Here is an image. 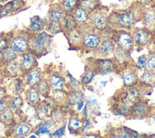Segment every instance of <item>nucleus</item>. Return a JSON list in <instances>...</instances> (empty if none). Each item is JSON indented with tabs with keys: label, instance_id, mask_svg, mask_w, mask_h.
I'll return each mask as SVG.
<instances>
[{
	"label": "nucleus",
	"instance_id": "obj_1",
	"mask_svg": "<svg viewBox=\"0 0 155 138\" xmlns=\"http://www.w3.org/2000/svg\"><path fill=\"white\" fill-rule=\"evenodd\" d=\"M145 7L140 3H134L122 12H112L109 13L108 25L114 30L124 29L131 31L137 22L140 21Z\"/></svg>",
	"mask_w": 155,
	"mask_h": 138
},
{
	"label": "nucleus",
	"instance_id": "obj_2",
	"mask_svg": "<svg viewBox=\"0 0 155 138\" xmlns=\"http://www.w3.org/2000/svg\"><path fill=\"white\" fill-rule=\"evenodd\" d=\"M78 29L81 34L82 48L87 50L94 51L103 38L101 35L102 32L95 30L88 22L79 25Z\"/></svg>",
	"mask_w": 155,
	"mask_h": 138
},
{
	"label": "nucleus",
	"instance_id": "obj_3",
	"mask_svg": "<svg viewBox=\"0 0 155 138\" xmlns=\"http://www.w3.org/2000/svg\"><path fill=\"white\" fill-rule=\"evenodd\" d=\"M51 35L45 30L35 34L30 35L29 50L33 52L36 57L46 53L51 42Z\"/></svg>",
	"mask_w": 155,
	"mask_h": 138
},
{
	"label": "nucleus",
	"instance_id": "obj_4",
	"mask_svg": "<svg viewBox=\"0 0 155 138\" xmlns=\"http://www.w3.org/2000/svg\"><path fill=\"white\" fill-rule=\"evenodd\" d=\"M109 9L101 5L89 13L88 23L95 30L102 32L108 26Z\"/></svg>",
	"mask_w": 155,
	"mask_h": 138
},
{
	"label": "nucleus",
	"instance_id": "obj_5",
	"mask_svg": "<svg viewBox=\"0 0 155 138\" xmlns=\"http://www.w3.org/2000/svg\"><path fill=\"white\" fill-rule=\"evenodd\" d=\"M111 38L114 41L117 48L129 54H131L134 50V45L131 31L124 29H114Z\"/></svg>",
	"mask_w": 155,
	"mask_h": 138
},
{
	"label": "nucleus",
	"instance_id": "obj_6",
	"mask_svg": "<svg viewBox=\"0 0 155 138\" xmlns=\"http://www.w3.org/2000/svg\"><path fill=\"white\" fill-rule=\"evenodd\" d=\"M95 74L104 75L117 71V65L113 58H98L91 63L90 66Z\"/></svg>",
	"mask_w": 155,
	"mask_h": 138
},
{
	"label": "nucleus",
	"instance_id": "obj_7",
	"mask_svg": "<svg viewBox=\"0 0 155 138\" xmlns=\"http://www.w3.org/2000/svg\"><path fill=\"white\" fill-rule=\"evenodd\" d=\"M30 34L27 32H19L10 37V45L19 55L29 50Z\"/></svg>",
	"mask_w": 155,
	"mask_h": 138
},
{
	"label": "nucleus",
	"instance_id": "obj_8",
	"mask_svg": "<svg viewBox=\"0 0 155 138\" xmlns=\"http://www.w3.org/2000/svg\"><path fill=\"white\" fill-rule=\"evenodd\" d=\"M134 47L140 50L150 43L153 33L145 27H134L131 31Z\"/></svg>",
	"mask_w": 155,
	"mask_h": 138
},
{
	"label": "nucleus",
	"instance_id": "obj_9",
	"mask_svg": "<svg viewBox=\"0 0 155 138\" xmlns=\"http://www.w3.org/2000/svg\"><path fill=\"white\" fill-rule=\"evenodd\" d=\"M116 46L112 38H102L97 48L94 50L99 58H108L113 55Z\"/></svg>",
	"mask_w": 155,
	"mask_h": 138
},
{
	"label": "nucleus",
	"instance_id": "obj_10",
	"mask_svg": "<svg viewBox=\"0 0 155 138\" xmlns=\"http://www.w3.org/2000/svg\"><path fill=\"white\" fill-rule=\"evenodd\" d=\"M148 111L149 106L148 103L139 100L131 105L126 116H131L133 118H143L148 114Z\"/></svg>",
	"mask_w": 155,
	"mask_h": 138
},
{
	"label": "nucleus",
	"instance_id": "obj_11",
	"mask_svg": "<svg viewBox=\"0 0 155 138\" xmlns=\"http://www.w3.org/2000/svg\"><path fill=\"white\" fill-rule=\"evenodd\" d=\"M137 69L135 66L132 67H126L121 72V78L124 87L130 88L136 86L139 83Z\"/></svg>",
	"mask_w": 155,
	"mask_h": 138
},
{
	"label": "nucleus",
	"instance_id": "obj_12",
	"mask_svg": "<svg viewBox=\"0 0 155 138\" xmlns=\"http://www.w3.org/2000/svg\"><path fill=\"white\" fill-rule=\"evenodd\" d=\"M140 21L143 27L155 33V9L152 7H144Z\"/></svg>",
	"mask_w": 155,
	"mask_h": 138
},
{
	"label": "nucleus",
	"instance_id": "obj_13",
	"mask_svg": "<svg viewBox=\"0 0 155 138\" xmlns=\"http://www.w3.org/2000/svg\"><path fill=\"white\" fill-rule=\"evenodd\" d=\"M20 56L21 57L20 58L21 67L24 74L36 67L38 64L36 55L33 52L28 50Z\"/></svg>",
	"mask_w": 155,
	"mask_h": 138
},
{
	"label": "nucleus",
	"instance_id": "obj_14",
	"mask_svg": "<svg viewBox=\"0 0 155 138\" xmlns=\"http://www.w3.org/2000/svg\"><path fill=\"white\" fill-rule=\"evenodd\" d=\"M19 57L15 60L4 63L3 71L4 75L9 77H16L20 76L22 74H24L21 69L20 58H19Z\"/></svg>",
	"mask_w": 155,
	"mask_h": 138
},
{
	"label": "nucleus",
	"instance_id": "obj_15",
	"mask_svg": "<svg viewBox=\"0 0 155 138\" xmlns=\"http://www.w3.org/2000/svg\"><path fill=\"white\" fill-rule=\"evenodd\" d=\"M24 5L22 0H10L2 4L0 13V18L6 16L10 14L16 13L21 10Z\"/></svg>",
	"mask_w": 155,
	"mask_h": 138
},
{
	"label": "nucleus",
	"instance_id": "obj_16",
	"mask_svg": "<svg viewBox=\"0 0 155 138\" xmlns=\"http://www.w3.org/2000/svg\"><path fill=\"white\" fill-rule=\"evenodd\" d=\"M47 21L39 16H33L27 28V32L30 34H35L45 30Z\"/></svg>",
	"mask_w": 155,
	"mask_h": 138
},
{
	"label": "nucleus",
	"instance_id": "obj_17",
	"mask_svg": "<svg viewBox=\"0 0 155 138\" xmlns=\"http://www.w3.org/2000/svg\"><path fill=\"white\" fill-rule=\"evenodd\" d=\"M66 13L59 4L51 5L48 12V21L60 22Z\"/></svg>",
	"mask_w": 155,
	"mask_h": 138
},
{
	"label": "nucleus",
	"instance_id": "obj_18",
	"mask_svg": "<svg viewBox=\"0 0 155 138\" xmlns=\"http://www.w3.org/2000/svg\"><path fill=\"white\" fill-rule=\"evenodd\" d=\"M60 24L62 30L64 33L74 30L79 26L71 13H66L60 22Z\"/></svg>",
	"mask_w": 155,
	"mask_h": 138
},
{
	"label": "nucleus",
	"instance_id": "obj_19",
	"mask_svg": "<svg viewBox=\"0 0 155 138\" xmlns=\"http://www.w3.org/2000/svg\"><path fill=\"white\" fill-rule=\"evenodd\" d=\"M25 74V83L29 86L36 87L42 78V72L37 67H35Z\"/></svg>",
	"mask_w": 155,
	"mask_h": 138
},
{
	"label": "nucleus",
	"instance_id": "obj_20",
	"mask_svg": "<svg viewBox=\"0 0 155 138\" xmlns=\"http://www.w3.org/2000/svg\"><path fill=\"white\" fill-rule=\"evenodd\" d=\"M51 89H65L66 82L65 78L58 72L51 74L47 78Z\"/></svg>",
	"mask_w": 155,
	"mask_h": 138
},
{
	"label": "nucleus",
	"instance_id": "obj_21",
	"mask_svg": "<svg viewBox=\"0 0 155 138\" xmlns=\"http://www.w3.org/2000/svg\"><path fill=\"white\" fill-rule=\"evenodd\" d=\"M41 96L36 87L29 86L25 91L26 100L30 105L34 107L41 103Z\"/></svg>",
	"mask_w": 155,
	"mask_h": 138
},
{
	"label": "nucleus",
	"instance_id": "obj_22",
	"mask_svg": "<svg viewBox=\"0 0 155 138\" xmlns=\"http://www.w3.org/2000/svg\"><path fill=\"white\" fill-rule=\"evenodd\" d=\"M70 46L74 48H82L81 34L78 27L74 30L65 33Z\"/></svg>",
	"mask_w": 155,
	"mask_h": 138
},
{
	"label": "nucleus",
	"instance_id": "obj_23",
	"mask_svg": "<svg viewBox=\"0 0 155 138\" xmlns=\"http://www.w3.org/2000/svg\"><path fill=\"white\" fill-rule=\"evenodd\" d=\"M85 126V120L78 116H71L68 121V128L70 132L75 134L81 130H83Z\"/></svg>",
	"mask_w": 155,
	"mask_h": 138
},
{
	"label": "nucleus",
	"instance_id": "obj_24",
	"mask_svg": "<svg viewBox=\"0 0 155 138\" xmlns=\"http://www.w3.org/2000/svg\"><path fill=\"white\" fill-rule=\"evenodd\" d=\"M138 84L143 88H153L155 86V72L144 71L139 78Z\"/></svg>",
	"mask_w": 155,
	"mask_h": 138
},
{
	"label": "nucleus",
	"instance_id": "obj_25",
	"mask_svg": "<svg viewBox=\"0 0 155 138\" xmlns=\"http://www.w3.org/2000/svg\"><path fill=\"white\" fill-rule=\"evenodd\" d=\"M72 15L76 22L79 25H82L88 22L89 12L80 6L77 7L72 12Z\"/></svg>",
	"mask_w": 155,
	"mask_h": 138
},
{
	"label": "nucleus",
	"instance_id": "obj_26",
	"mask_svg": "<svg viewBox=\"0 0 155 138\" xmlns=\"http://www.w3.org/2000/svg\"><path fill=\"white\" fill-rule=\"evenodd\" d=\"M51 97L54 100L57 105H62L67 102V92L64 89H53L51 91Z\"/></svg>",
	"mask_w": 155,
	"mask_h": 138
},
{
	"label": "nucleus",
	"instance_id": "obj_27",
	"mask_svg": "<svg viewBox=\"0 0 155 138\" xmlns=\"http://www.w3.org/2000/svg\"><path fill=\"white\" fill-rule=\"evenodd\" d=\"M31 126L25 123H19L13 129V134L17 137H24L31 131Z\"/></svg>",
	"mask_w": 155,
	"mask_h": 138
},
{
	"label": "nucleus",
	"instance_id": "obj_28",
	"mask_svg": "<svg viewBox=\"0 0 155 138\" xmlns=\"http://www.w3.org/2000/svg\"><path fill=\"white\" fill-rule=\"evenodd\" d=\"M36 118L42 121L47 120L50 117L49 109L41 102L40 104L35 107Z\"/></svg>",
	"mask_w": 155,
	"mask_h": 138
},
{
	"label": "nucleus",
	"instance_id": "obj_29",
	"mask_svg": "<svg viewBox=\"0 0 155 138\" xmlns=\"http://www.w3.org/2000/svg\"><path fill=\"white\" fill-rule=\"evenodd\" d=\"M36 88L41 95L45 98H47L50 96L51 88L47 78H42L41 81L36 86Z\"/></svg>",
	"mask_w": 155,
	"mask_h": 138
},
{
	"label": "nucleus",
	"instance_id": "obj_30",
	"mask_svg": "<svg viewBox=\"0 0 155 138\" xmlns=\"http://www.w3.org/2000/svg\"><path fill=\"white\" fill-rule=\"evenodd\" d=\"M79 89H72L67 92V103L71 106L77 105L81 100V93Z\"/></svg>",
	"mask_w": 155,
	"mask_h": 138
},
{
	"label": "nucleus",
	"instance_id": "obj_31",
	"mask_svg": "<svg viewBox=\"0 0 155 138\" xmlns=\"http://www.w3.org/2000/svg\"><path fill=\"white\" fill-rule=\"evenodd\" d=\"M19 55H19L15 50H13L11 47L9 46L8 48H7L5 50L0 53V60L5 63L16 59Z\"/></svg>",
	"mask_w": 155,
	"mask_h": 138
},
{
	"label": "nucleus",
	"instance_id": "obj_32",
	"mask_svg": "<svg viewBox=\"0 0 155 138\" xmlns=\"http://www.w3.org/2000/svg\"><path fill=\"white\" fill-rule=\"evenodd\" d=\"M101 5L102 4L99 0H80L79 6L89 13Z\"/></svg>",
	"mask_w": 155,
	"mask_h": 138
},
{
	"label": "nucleus",
	"instance_id": "obj_33",
	"mask_svg": "<svg viewBox=\"0 0 155 138\" xmlns=\"http://www.w3.org/2000/svg\"><path fill=\"white\" fill-rule=\"evenodd\" d=\"M24 105V99L19 95L13 96L8 100V108L14 111H19Z\"/></svg>",
	"mask_w": 155,
	"mask_h": 138
},
{
	"label": "nucleus",
	"instance_id": "obj_34",
	"mask_svg": "<svg viewBox=\"0 0 155 138\" xmlns=\"http://www.w3.org/2000/svg\"><path fill=\"white\" fill-rule=\"evenodd\" d=\"M50 117L51 120L54 123H60L65 119V112L58 106H56L50 111Z\"/></svg>",
	"mask_w": 155,
	"mask_h": 138
},
{
	"label": "nucleus",
	"instance_id": "obj_35",
	"mask_svg": "<svg viewBox=\"0 0 155 138\" xmlns=\"http://www.w3.org/2000/svg\"><path fill=\"white\" fill-rule=\"evenodd\" d=\"M80 0H61L59 4L65 13H71L77 7L79 6Z\"/></svg>",
	"mask_w": 155,
	"mask_h": 138
},
{
	"label": "nucleus",
	"instance_id": "obj_36",
	"mask_svg": "<svg viewBox=\"0 0 155 138\" xmlns=\"http://www.w3.org/2000/svg\"><path fill=\"white\" fill-rule=\"evenodd\" d=\"M95 75L96 74L93 70L90 67L87 66L85 67L84 73L82 74L81 77L80 85L84 86L90 84L92 81V80Z\"/></svg>",
	"mask_w": 155,
	"mask_h": 138
},
{
	"label": "nucleus",
	"instance_id": "obj_37",
	"mask_svg": "<svg viewBox=\"0 0 155 138\" xmlns=\"http://www.w3.org/2000/svg\"><path fill=\"white\" fill-rule=\"evenodd\" d=\"M114 131L115 133L112 134L113 136L111 137H133L135 136H134V131L125 126L117 128Z\"/></svg>",
	"mask_w": 155,
	"mask_h": 138
},
{
	"label": "nucleus",
	"instance_id": "obj_38",
	"mask_svg": "<svg viewBox=\"0 0 155 138\" xmlns=\"http://www.w3.org/2000/svg\"><path fill=\"white\" fill-rule=\"evenodd\" d=\"M44 122L38 125V128L35 131V134L39 136L41 134H50L51 133L50 127L54 123L51 120H44Z\"/></svg>",
	"mask_w": 155,
	"mask_h": 138
},
{
	"label": "nucleus",
	"instance_id": "obj_39",
	"mask_svg": "<svg viewBox=\"0 0 155 138\" xmlns=\"http://www.w3.org/2000/svg\"><path fill=\"white\" fill-rule=\"evenodd\" d=\"M45 30L51 35H55L61 32H62L60 22H52L50 21H47L45 27Z\"/></svg>",
	"mask_w": 155,
	"mask_h": 138
},
{
	"label": "nucleus",
	"instance_id": "obj_40",
	"mask_svg": "<svg viewBox=\"0 0 155 138\" xmlns=\"http://www.w3.org/2000/svg\"><path fill=\"white\" fill-rule=\"evenodd\" d=\"M144 71L155 72V53H152L147 58Z\"/></svg>",
	"mask_w": 155,
	"mask_h": 138
},
{
	"label": "nucleus",
	"instance_id": "obj_41",
	"mask_svg": "<svg viewBox=\"0 0 155 138\" xmlns=\"http://www.w3.org/2000/svg\"><path fill=\"white\" fill-rule=\"evenodd\" d=\"M13 111L8 108L0 113V120L4 123L10 122L13 119Z\"/></svg>",
	"mask_w": 155,
	"mask_h": 138
},
{
	"label": "nucleus",
	"instance_id": "obj_42",
	"mask_svg": "<svg viewBox=\"0 0 155 138\" xmlns=\"http://www.w3.org/2000/svg\"><path fill=\"white\" fill-rule=\"evenodd\" d=\"M24 83L23 80L19 78H16L14 80L13 83V91L14 93L17 95H19L23 90Z\"/></svg>",
	"mask_w": 155,
	"mask_h": 138
},
{
	"label": "nucleus",
	"instance_id": "obj_43",
	"mask_svg": "<svg viewBox=\"0 0 155 138\" xmlns=\"http://www.w3.org/2000/svg\"><path fill=\"white\" fill-rule=\"evenodd\" d=\"M10 38L5 35L0 36V53L9 47Z\"/></svg>",
	"mask_w": 155,
	"mask_h": 138
},
{
	"label": "nucleus",
	"instance_id": "obj_44",
	"mask_svg": "<svg viewBox=\"0 0 155 138\" xmlns=\"http://www.w3.org/2000/svg\"><path fill=\"white\" fill-rule=\"evenodd\" d=\"M147 55L143 54L140 55L138 59H137V63L135 64V67L137 69V70H141L142 69L144 68L146 62H147Z\"/></svg>",
	"mask_w": 155,
	"mask_h": 138
},
{
	"label": "nucleus",
	"instance_id": "obj_45",
	"mask_svg": "<svg viewBox=\"0 0 155 138\" xmlns=\"http://www.w3.org/2000/svg\"><path fill=\"white\" fill-rule=\"evenodd\" d=\"M8 108V100L0 99V113Z\"/></svg>",
	"mask_w": 155,
	"mask_h": 138
},
{
	"label": "nucleus",
	"instance_id": "obj_46",
	"mask_svg": "<svg viewBox=\"0 0 155 138\" xmlns=\"http://www.w3.org/2000/svg\"><path fill=\"white\" fill-rule=\"evenodd\" d=\"M65 125H64L63 126H62L60 128L54 131L52 133V136H56V137L62 136L64 134V133L65 131Z\"/></svg>",
	"mask_w": 155,
	"mask_h": 138
},
{
	"label": "nucleus",
	"instance_id": "obj_47",
	"mask_svg": "<svg viewBox=\"0 0 155 138\" xmlns=\"http://www.w3.org/2000/svg\"><path fill=\"white\" fill-rule=\"evenodd\" d=\"M83 137H98L99 136H97V134H95V133H87L85 134H84V136H82Z\"/></svg>",
	"mask_w": 155,
	"mask_h": 138
},
{
	"label": "nucleus",
	"instance_id": "obj_48",
	"mask_svg": "<svg viewBox=\"0 0 155 138\" xmlns=\"http://www.w3.org/2000/svg\"><path fill=\"white\" fill-rule=\"evenodd\" d=\"M3 75H4V74L2 72H0V85H1V83L3 81Z\"/></svg>",
	"mask_w": 155,
	"mask_h": 138
},
{
	"label": "nucleus",
	"instance_id": "obj_49",
	"mask_svg": "<svg viewBox=\"0 0 155 138\" xmlns=\"http://www.w3.org/2000/svg\"><path fill=\"white\" fill-rule=\"evenodd\" d=\"M7 1H8V0H0V4H5Z\"/></svg>",
	"mask_w": 155,
	"mask_h": 138
},
{
	"label": "nucleus",
	"instance_id": "obj_50",
	"mask_svg": "<svg viewBox=\"0 0 155 138\" xmlns=\"http://www.w3.org/2000/svg\"><path fill=\"white\" fill-rule=\"evenodd\" d=\"M2 4H0V13H1V10H2Z\"/></svg>",
	"mask_w": 155,
	"mask_h": 138
}]
</instances>
